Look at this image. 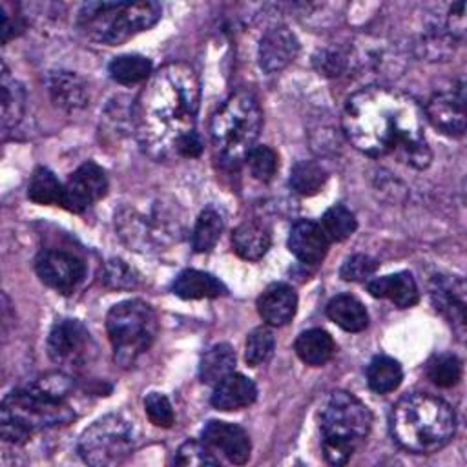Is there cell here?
I'll return each instance as SVG.
<instances>
[{"label": "cell", "mask_w": 467, "mask_h": 467, "mask_svg": "<svg viewBox=\"0 0 467 467\" xmlns=\"http://www.w3.org/2000/svg\"><path fill=\"white\" fill-rule=\"evenodd\" d=\"M341 126L348 142L372 159L394 155L416 170L431 164L423 111L400 89L385 86L358 89L345 102Z\"/></svg>", "instance_id": "cell-1"}, {"label": "cell", "mask_w": 467, "mask_h": 467, "mask_svg": "<svg viewBox=\"0 0 467 467\" xmlns=\"http://www.w3.org/2000/svg\"><path fill=\"white\" fill-rule=\"evenodd\" d=\"M201 82L186 62H170L151 73L131 109L140 150L153 161L179 157L186 137L195 133Z\"/></svg>", "instance_id": "cell-2"}, {"label": "cell", "mask_w": 467, "mask_h": 467, "mask_svg": "<svg viewBox=\"0 0 467 467\" xmlns=\"http://www.w3.org/2000/svg\"><path fill=\"white\" fill-rule=\"evenodd\" d=\"M71 389L73 379L64 372H55L11 390L0 407L2 440L22 445L38 431L71 423L75 410L66 401Z\"/></svg>", "instance_id": "cell-3"}, {"label": "cell", "mask_w": 467, "mask_h": 467, "mask_svg": "<svg viewBox=\"0 0 467 467\" xmlns=\"http://www.w3.org/2000/svg\"><path fill=\"white\" fill-rule=\"evenodd\" d=\"M394 441L414 454H432L443 449L456 432L454 409L429 392L401 396L390 412Z\"/></svg>", "instance_id": "cell-4"}, {"label": "cell", "mask_w": 467, "mask_h": 467, "mask_svg": "<svg viewBox=\"0 0 467 467\" xmlns=\"http://www.w3.org/2000/svg\"><path fill=\"white\" fill-rule=\"evenodd\" d=\"M162 15L157 2H88L80 7L77 27L84 36L106 46H119L153 27Z\"/></svg>", "instance_id": "cell-5"}, {"label": "cell", "mask_w": 467, "mask_h": 467, "mask_svg": "<svg viewBox=\"0 0 467 467\" xmlns=\"http://www.w3.org/2000/svg\"><path fill=\"white\" fill-rule=\"evenodd\" d=\"M321 447L330 465H345L358 445L368 436L372 414L347 390H334L321 409Z\"/></svg>", "instance_id": "cell-6"}, {"label": "cell", "mask_w": 467, "mask_h": 467, "mask_svg": "<svg viewBox=\"0 0 467 467\" xmlns=\"http://www.w3.org/2000/svg\"><path fill=\"white\" fill-rule=\"evenodd\" d=\"M263 126V111L257 99L248 91L234 93L210 120L212 144L219 157L237 166L255 146Z\"/></svg>", "instance_id": "cell-7"}, {"label": "cell", "mask_w": 467, "mask_h": 467, "mask_svg": "<svg viewBox=\"0 0 467 467\" xmlns=\"http://www.w3.org/2000/svg\"><path fill=\"white\" fill-rule=\"evenodd\" d=\"M106 330L115 363L131 367L153 345L159 321L151 305L142 299H126L108 312Z\"/></svg>", "instance_id": "cell-8"}, {"label": "cell", "mask_w": 467, "mask_h": 467, "mask_svg": "<svg viewBox=\"0 0 467 467\" xmlns=\"http://www.w3.org/2000/svg\"><path fill=\"white\" fill-rule=\"evenodd\" d=\"M135 445V425L120 414H106L80 434L78 454L89 465L109 467L124 462Z\"/></svg>", "instance_id": "cell-9"}, {"label": "cell", "mask_w": 467, "mask_h": 467, "mask_svg": "<svg viewBox=\"0 0 467 467\" xmlns=\"http://www.w3.org/2000/svg\"><path fill=\"white\" fill-rule=\"evenodd\" d=\"M93 352L91 334L78 319L62 317L53 323L47 336V356L53 363L80 368L93 358Z\"/></svg>", "instance_id": "cell-10"}, {"label": "cell", "mask_w": 467, "mask_h": 467, "mask_svg": "<svg viewBox=\"0 0 467 467\" xmlns=\"http://www.w3.org/2000/svg\"><path fill=\"white\" fill-rule=\"evenodd\" d=\"M108 192L106 171L93 161L80 164L64 184L62 208L82 213L97 201H100Z\"/></svg>", "instance_id": "cell-11"}, {"label": "cell", "mask_w": 467, "mask_h": 467, "mask_svg": "<svg viewBox=\"0 0 467 467\" xmlns=\"http://www.w3.org/2000/svg\"><path fill=\"white\" fill-rule=\"evenodd\" d=\"M38 279L62 294L73 292L86 275V265L73 254L62 250H44L35 259Z\"/></svg>", "instance_id": "cell-12"}, {"label": "cell", "mask_w": 467, "mask_h": 467, "mask_svg": "<svg viewBox=\"0 0 467 467\" xmlns=\"http://www.w3.org/2000/svg\"><path fill=\"white\" fill-rule=\"evenodd\" d=\"M425 115L438 131L449 137H462L465 133L463 84L434 93L425 106Z\"/></svg>", "instance_id": "cell-13"}, {"label": "cell", "mask_w": 467, "mask_h": 467, "mask_svg": "<svg viewBox=\"0 0 467 467\" xmlns=\"http://www.w3.org/2000/svg\"><path fill=\"white\" fill-rule=\"evenodd\" d=\"M201 441L208 445L213 452H221L230 463L243 465L250 458V436L243 427L235 423L210 420L201 432Z\"/></svg>", "instance_id": "cell-14"}, {"label": "cell", "mask_w": 467, "mask_h": 467, "mask_svg": "<svg viewBox=\"0 0 467 467\" xmlns=\"http://www.w3.org/2000/svg\"><path fill=\"white\" fill-rule=\"evenodd\" d=\"M434 308L462 336L465 330V283L458 275H434L429 285Z\"/></svg>", "instance_id": "cell-15"}, {"label": "cell", "mask_w": 467, "mask_h": 467, "mask_svg": "<svg viewBox=\"0 0 467 467\" xmlns=\"http://www.w3.org/2000/svg\"><path fill=\"white\" fill-rule=\"evenodd\" d=\"M299 53V40L286 26H275L265 31L259 42V67L272 75L285 69Z\"/></svg>", "instance_id": "cell-16"}, {"label": "cell", "mask_w": 467, "mask_h": 467, "mask_svg": "<svg viewBox=\"0 0 467 467\" xmlns=\"http://www.w3.org/2000/svg\"><path fill=\"white\" fill-rule=\"evenodd\" d=\"M330 241L323 234L319 223L299 219L292 224L288 234V250L306 265H317L325 259Z\"/></svg>", "instance_id": "cell-17"}, {"label": "cell", "mask_w": 467, "mask_h": 467, "mask_svg": "<svg viewBox=\"0 0 467 467\" xmlns=\"http://www.w3.org/2000/svg\"><path fill=\"white\" fill-rule=\"evenodd\" d=\"M297 310V294L286 283H272L257 297V312L270 327H283L292 321Z\"/></svg>", "instance_id": "cell-18"}, {"label": "cell", "mask_w": 467, "mask_h": 467, "mask_svg": "<svg viewBox=\"0 0 467 467\" xmlns=\"http://www.w3.org/2000/svg\"><path fill=\"white\" fill-rule=\"evenodd\" d=\"M255 398H257L255 383L243 374L232 372L215 385L210 401L217 410L230 412V410H241L250 407L255 401Z\"/></svg>", "instance_id": "cell-19"}, {"label": "cell", "mask_w": 467, "mask_h": 467, "mask_svg": "<svg viewBox=\"0 0 467 467\" xmlns=\"http://www.w3.org/2000/svg\"><path fill=\"white\" fill-rule=\"evenodd\" d=\"M367 290L372 297L389 299L398 308L414 306L420 299L418 285H416L412 274H409V272H396V274L370 279L367 283Z\"/></svg>", "instance_id": "cell-20"}, {"label": "cell", "mask_w": 467, "mask_h": 467, "mask_svg": "<svg viewBox=\"0 0 467 467\" xmlns=\"http://www.w3.org/2000/svg\"><path fill=\"white\" fill-rule=\"evenodd\" d=\"M272 244L270 228L257 219L243 221L232 234L234 252L246 261H259Z\"/></svg>", "instance_id": "cell-21"}, {"label": "cell", "mask_w": 467, "mask_h": 467, "mask_svg": "<svg viewBox=\"0 0 467 467\" xmlns=\"http://www.w3.org/2000/svg\"><path fill=\"white\" fill-rule=\"evenodd\" d=\"M171 292L181 299H208L226 294V286L202 270H182L171 283Z\"/></svg>", "instance_id": "cell-22"}, {"label": "cell", "mask_w": 467, "mask_h": 467, "mask_svg": "<svg viewBox=\"0 0 467 467\" xmlns=\"http://www.w3.org/2000/svg\"><path fill=\"white\" fill-rule=\"evenodd\" d=\"M47 89L53 102L67 111L84 108L88 104L86 82L71 71H55L47 77Z\"/></svg>", "instance_id": "cell-23"}, {"label": "cell", "mask_w": 467, "mask_h": 467, "mask_svg": "<svg viewBox=\"0 0 467 467\" xmlns=\"http://www.w3.org/2000/svg\"><path fill=\"white\" fill-rule=\"evenodd\" d=\"M294 350L303 363L310 367H321L332 359L336 352V343L327 330L308 328L297 336Z\"/></svg>", "instance_id": "cell-24"}, {"label": "cell", "mask_w": 467, "mask_h": 467, "mask_svg": "<svg viewBox=\"0 0 467 467\" xmlns=\"http://www.w3.org/2000/svg\"><path fill=\"white\" fill-rule=\"evenodd\" d=\"M327 316L347 332H361L368 325L367 308L358 297L350 294H339L332 297L327 305Z\"/></svg>", "instance_id": "cell-25"}, {"label": "cell", "mask_w": 467, "mask_h": 467, "mask_svg": "<svg viewBox=\"0 0 467 467\" xmlns=\"http://www.w3.org/2000/svg\"><path fill=\"white\" fill-rule=\"evenodd\" d=\"M0 89H2V97H0V102H2V131L7 133L24 117L26 89L15 77H11L5 64L2 66Z\"/></svg>", "instance_id": "cell-26"}, {"label": "cell", "mask_w": 467, "mask_h": 467, "mask_svg": "<svg viewBox=\"0 0 467 467\" xmlns=\"http://www.w3.org/2000/svg\"><path fill=\"white\" fill-rule=\"evenodd\" d=\"M235 368V352L228 343H217L208 348L199 365V378L206 385H217Z\"/></svg>", "instance_id": "cell-27"}, {"label": "cell", "mask_w": 467, "mask_h": 467, "mask_svg": "<svg viewBox=\"0 0 467 467\" xmlns=\"http://www.w3.org/2000/svg\"><path fill=\"white\" fill-rule=\"evenodd\" d=\"M29 201L44 206H62L64 201V184L57 175L44 166H38L27 184Z\"/></svg>", "instance_id": "cell-28"}, {"label": "cell", "mask_w": 467, "mask_h": 467, "mask_svg": "<svg viewBox=\"0 0 467 467\" xmlns=\"http://www.w3.org/2000/svg\"><path fill=\"white\" fill-rule=\"evenodd\" d=\"M403 379L401 365L389 356H376L367 367V383L376 394H389L400 387Z\"/></svg>", "instance_id": "cell-29"}, {"label": "cell", "mask_w": 467, "mask_h": 467, "mask_svg": "<svg viewBox=\"0 0 467 467\" xmlns=\"http://www.w3.org/2000/svg\"><path fill=\"white\" fill-rule=\"evenodd\" d=\"M109 77L124 86L139 84L151 77V60L142 55H119L108 66Z\"/></svg>", "instance_id": "cell-30"}, {"label": "cell", "mask_w": 467, "mask_h": 467, "mask_svg": "<svg viewBox=\"0 0 467 467\" xmlns=\"http://www.w3.org/2000/svg\"><path fill=\"white\" fill-rule=\"evenodd\" d=\"M327 170L316 161H299L290 170V188L299 195H316L327 182Z\"/></svg>", "instance_id": "cell-31"}, {"label": "cell", "mask_w": 467, "mask_h": 467, "mask_svg": "<svg viewBox=\"0 0 467 467\" xmlns=\"http://www.w3.org/2000/svg\"><path fill=\"white\" fill-rule=\"evenodd\" d=\"M223 228H224V223H223V217L217 210L213 208H206L199 213L197 221H195V226H193V232H192V246L197 254H206L210 252L221 234H223Z\"/></svg>", "instance_id": "cell-32"}, {"label": "cell", "mask_w": 467, "mask_h": 467, "mask_svg": "<svg viewBox=\"0 0 467 467\" xmlns=\"http://www.w3.org/2000/svg\"><path fill=\"white\" fill-rule=\"evenodd\" d=\"M319 226L330 243H339L356 232L358 221L347 206L334 204L321 215Z\"/></svg>", "instance_id": "cell-33"}, {"label": "cell", "mask_w": 467, "mask_h": 467, "mask_svg": "<svg viewBox=\"0 0 467 467\" xmlns=\"http://www.w3.org/2000/svg\"><path fill=\"white\" fill-rule=\"evenodd\" d=\"M425 372L434 385L449 389L462 379V361L458 359L456 354L440 352L427 361Z\"/></svg>", "instance_id": "cell-34"}, {"label": "cell", "mask_w": 467, "mask_h": 467, "mask_svg": "<svg viewBox=\"0 0 467 467\" xmlns=\"http://www.w3.org/2000/svg\"><path fill=\"white\" fill-rule=\"evenodd\" d=\"M275 348V337L268 327L254 328L244 343V359L250 367H259L270 361Z\"/></svg>", "instance_id": "cell-35"}, {"label": "cell", "mask_w": 467, "mask_h": 467, "mask_svg": "<svg viewBox=\"0 0 467 467\" xmlns=\"http://www.w3.org/2000/svg\"><path fill=\"white\" fill-rule=\"evenodd\" d=\"M252 177L261 182H268L274 179L277 171V153L266 144H255L244 159Z\"/></svg>", "instance_id": "cell-36"}, {"label": "cell", "mask_w": 467, "mask_h": 467, "mask_svg": "<svg viewBox=\"0 0 467 467\" xmlns=\"http://www.w3.org/2000/svg\"><path fill=\"white\" fill-rule=\"evenodd\" d=\"M177 465L184 467H206V465H219V458L213 456V451L197 440L184 441L175 454L173 460Z\"/></svg>", "instance_id": "cell-37"}, {"label": "cell", "mask_w": 467, "mask_h": 467, "mask_svg": "<svg viewBox=\"0 0 467 467\" xmlns=\"http://www.w3.org/2000/svg\"><path fill=\"white\" fill-rule=\"evenodd\" d=\"M104 285L113 290H131L139 285V275L122 259H109L104 266Z\"/></svg>", "instance_id": "cell-38"}, {"label": "cell", "mask_w": 467, "mask_h": 467, "mask_svg": "<svg viewBox=\"0 0 467 467\" xmlns=\"http://www.w3.org/2000/svg\"><path fill=\"white\" fill-rule=\"evenodd\" d=\"M144 410L148 420L155 425V427H171L175 421V412L173 407L170 403V400L161 394V392H150L144 398Z\"/></svg>", "instance_id": "cell-39"}, {"label": "cell", "mask_w": 467, "mask_h": 467, "mask_svg": "<svg viewBox=\"0 0 467 467\" xmlns=\"http://www.w3.org/2000/svg\"><path fill=\"white\" fill-rule=\"evenodd\" d=\"M378 266H379V263L374 257L365 255V254H356L341 265L339 275L345 281H365L376 274Z\"/></svg>", "instance_id": "cell-40"}, {"label": "cell", "mask_w": 467, "mask_h": 467, "mask_svg": "<svg viewBox=\"0 0 467 467\" xmlns=\"http://www.w3.org/2000/svg\"><path fill=\"white\" fill-rule=\"evenodd\" d=\"M314 64L316 67L327 75V77H337L345 71L347 67V60L341 53L337 51H328V49H323L319 51L316 57H314Z\"/></svg>", "instance_id": "cell-41"}, {"label": "cell", "mask_w": 467, "mask_h": 467, "mask_svg": "<svg viewBox=\"0 0 467 467\" xmlns=\"http://www.w3.org/2000/svg\"><path fill=\"white\" fill-rule=\"evenodd\" d=\"M0 13H2V44H7L24 29V20H22V15L9 11L7 2L0 4Z\"/></svg>", "instance_id": "cell-42"}, {"label": "cell", "mask_w": 467, "mask_h": 467, "mask_svg": "<svg viewBox=\"0 0 467 467\" xmlns=\"http://www.w3.org/2000/svg\"><path fill=\"white\" fill-rule=\"evenodd\" d=\"M202 151V140L199 137V133H192L190 137H186L179 148V157H186V159H192V157H199Z\"/></svg>", "instance_id": "cell-43"}]
</instances>
